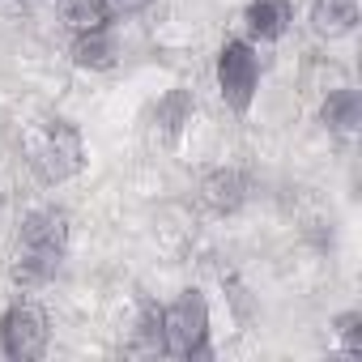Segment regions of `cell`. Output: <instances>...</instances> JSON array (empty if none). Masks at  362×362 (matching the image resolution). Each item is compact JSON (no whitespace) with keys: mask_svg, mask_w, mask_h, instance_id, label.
<instances>
[{"mask_svg":"<svg viewBox=\"0 0 362 362\" xmlns=\"http://www.w3.org/2000/svg\"><path fill=\"white\" fill-rule=\"evenodd\" d=\"M192 111H197V103H192L188 90H166L158 98V107H153V132H158V141H175L179 132L192 124Z\"/></svg>","mask_w":362,"mask_h":362,"instance_id":"ba28073f","label":"cell"},{"mask_svg":"<svg viewBox=\"0 0 362 362\" xmlns=\"http://www.w3.org/2000/svg\"><path fill=\"white\" fill-rule=\"evenodd\" d=\"M69 252V214L60 205L30 209L18 230V260H13V281L18 286H43L56 277L60 260Z\"/></svg>","mask_w":362,"mask_h":362,"instance_id":"6da1fadb","label":"cell"},{"mask_svg":"<svg viewBox=\"0 0 362 362\" xmlns=\"http://www.w3.org/2000/svg\"><path fill=\"white\" fill-rule=\"evenodd\" d=\"M243 22H247V35L252 39L277 43L290 30V22H294V5H290V0H247Z\"/></svg>","mask_w":362,"mask_h":362,"instance_id":"52a82bcc","label":"cell"},{"mask_svg":"<svg viewBox=\"0 0 362 362\" xmlns=\"http://www.w3.org/2000/svg\"><path fill=\"white\" fill-rule=\"evenodd\" d=\"M162 337L170 358H209V303L201 290H179V298L162 307Z\"/></svg>","mask_w":362,"mask_h":362,"instance_id":"3957f363","label":"cell"},{"mask_svg":"<svg viewBox=\"0 0 362 362\" xmlns=\"http://www.w3.org/2000/svg\"><path fill=\"white\" fill-rule=\"evenodd\" d=\"M26 162L43 184H64L86 166V145L81 132L69 119H43L30 136H26Z\"/></svg>","mask_w":362,"mask_h":362,"instance_id":"7a4b0ae2","label":"cell"},{"mask_svg":"<svg viewBox=\"0 0 362 362\" xmlns=\"http://www.w3.org/2000/svg\"><path fill=\"white\" fill-rule=\"evenodd\" d=\"M311 26H315V35H324V39H345V35H354V26H358V5H354V0H315Z\"/></svg>","mask_w":362,"mask_h":362,"instance_id":"30bf717a","label":"cell"},{"mask_svg":"<svg viewBox=\"0 0 362 362\" xmlns=\"http://www.w3.org/2000/svg\"><path fill=\"white\" fill-rule=\"evenodd\" d=\"M149 5H153V0H111V9H119V13H141Z\"/></svg>","mask_w":362,"mask_h":362,"instance_id":"9a60e30c","label":"cell"},{"mask_svg":"<svg viewBox=\"0 0 362 362\" xmlns=\"http://www.w3.org/2000/svg\"><path fill=\"white\" fill-rule=\"evenodd\" d=\"M69 56H73L77 69H90V73H107V69H115V43H111L107 30L77 35L73 47H69Z\"/></svg>","mask_w":362,"mask_h":362,"instance_id":"8fae6325","label":"cell"},{"mask_svg":"<svg viewBox=\"0 0 362 362\" xmlns=\"http://www.w3.org/2000/svg\"><path fill=\"white\" fill-rule=\"evenodd\" d=\"M320 119H324L328 132L349 136V132L362 124V98H358V90H349V86L332 90V94L324 98V107H320Z\"/></svg>","mask_w":362,"mask_h":362,"instance_id":"9c48e42d","label":"cell"},{"mask_svg":"<svg viewBox=\"0 0 362 362\" xmlns=\"http://www.w3.org/2000/svg\"><path fill=\"white\" fill-rule=\"evenodd\" d=\"M136 349L141 354H166V337H162V307L145 303L141 320H136Z\"/></svg>","mask_w":362,"mask_h":362,"instance_id":"4fadbf2b","label":"cell"},{"mask_svg":"<svg viewBox=\"0 0 362 362\" xmlns=\"http://www.w3.org/2000/svg\"><path fill=\"white\" fill-rule=\"evenodd\" d=\"M337 337H341L345 354L362 358V311H345V315L337 320Z\"/></svg>","mask_w":362,"mask_h":362,"instance_id":"5bb4252c","label":"cell"},{"mask_svg":"<svg viewBox=\"0 0 362 362\" xmlns=\"http://www.w3.org/2000/svg\"><path fill=\"white\" fill-rule=\"evenodd\" d=\"M218 94L235 115H247L256 94H260V60L252 52V43L243 39H226L218 52Z\"/></svg>","mask_w":362,"mask_h":362,"instance_id":"277c9868","label":"cell"},{"mask_svg":"<svg viewBox=\"0 0 362 362\" xmlns=\"http://www.w3.org/2000/svg\"><path fill=\"white\" fill-rule=\"evenodd\" d=\"M111 0H64V22L77 30V35H90V30H107L111 26Z\"/></svg>","mask_w":362,"mask_h":362,"instance_id":"7c38bea8","label":"cell"},{"mask_svg":"<svg viewBox=\"0 0 362 362\" xmlns=\"http://www.w3.org/2000/svg\"><path fill=\"white\" fill-rule=\"evenodd\" d=\"M52 345V324L35 303H13L0 315V349L13 362H35Z\"/></svg>","mask_w":362,"mask_h":362,"instance_id":"5b68a950","label":"cell"},{"mask_svg":"<svg viewBox=\"0 0 362 362\" xmlns=\"http://www.w3.org/2000/svg\"><path fill=\"white\" fill-rule=\"evenodd\" d=\"M201 201H205L214 214H235V209H243V201H247V179H243V170H235V166H214V170L201 179Z\"/></svg>","mask_w":362,"mask_h":362,"instance_id":"8992f818","label":"cell"}]
</instances>
